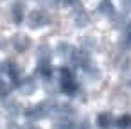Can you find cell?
<instances>
[{
	"label": "cell",
	"mask_w": 131,
	"mask_h": 129,
	"mask_svg": "<svg viewBox=\"0 0 131 129\" xmlns=\"http://www.w3.org/2000/svg\"><path fill=\"white\" fill-rule=\"evenodd\" d=\"M59 88H61V91H63L65 95H74V93H77V83H75L74 79H70V81H61V83H59Z\"/></svg>",
	"instance_id": "5"
},
{
	"label": "cell",
	"mask_w": 131,
	"mask_h": 129,
	"mask_svg": "<svg viewBox=\"0 0 131 129\" xmlns=\"http://www.w3.org/2000/svg\"><path fill=\"white\" fill-rule=\"evenodd\" d=\"M115 127L117 129H131V115L124 113V115L117 116L115 118Z\"/></svg>",
	"instance_id": "6"
},
{
	"label": "cell",
	"mask_w": 131,
	"mask_h": 129,
	"mask_svg": "<svg viewBox=\"0 0 131 129\" xmlns=\"http://www.w3.org/2000/svg\"><path fill=\"white\" fill-rule=\"evenodd\" d=\"M95 124H97V127H99V129H111V127H115V116H113L111 113L102 111V113H99V115H97Z\"/></svg>",
	"instance_id": "1"
},
{
	"label": "cell",
	"mask_w": 131,
	"mask_h": 129,
	"mask_svg": "<svg viewBox=\"0 0 131 129\" xmlns=\"http://www.w3.org/2000/svg\"><path fill=\"white\" fill-rule=\"evenodd\" d=\"M52 129H77V124L74 122V118L56 116L52 122Z\"/></svg>",
	"instance_id": "3"
},
{
	"label": "cell",
	"mask_w": 131,
	"mask_h": 129,
	"mask_svg": "<svg viewBox=\"0 0 131 129\" xmlns=\"http://www.w3.org/2000/svg\"><path fill=\"white\" fill-rule=\"evenodd\" d=\"M20 129H41V127H38L36 124H32V122H29L27 125H20Z\"/></svg>",
	"instance_id": "7"
},
{
	"label": "cell",
	"mask_w": 131,
	"mask_h": 129,
	"mask_svg": "<svg viewBox=\"0 0 131 129\" xmlns=\"http://www.w3.org/2000/svg\"><path fill=\"white\" fill-rule=\"evenodd\" d=\"M13 47H15L18 52H25V50H29V47H31V38L25 36V34H16V36L13 38Z\"/></svg>",
	"instance_id": "4"
},
{
	"label": "cell",
	"mask_w": 131,
	"mask_h": 129,
	"mask_svg": "<svg viewBox=\"0 0 131 129\" xmlns=\"http://www.w3.org/2000/svg\"><path fill=\"white\" fill-rule=\"evenodd\" d=\"M18 91L22 95H32L36 91V81L32 77H27V79H22L18 83Z\"/></svg>",
	"instance_id": "2"
}]
</instances>
